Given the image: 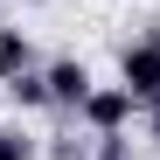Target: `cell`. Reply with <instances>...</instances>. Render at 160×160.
<instances>
[{"label": "cell", "instance_id": "obj_1", "mask_svg": "<svg viewBox=\"0 0 160 160\" xmlns=\"http://www.w3.org/2000/svg\"><path fill=\"white\" fill-rule=\"evenodd\" d=\"M118 84L139 98V104H160V28L132 35V42L118 49Z\"/></svg>", "mask_w": 160, "mask_h": 160}, {"label": "cell", "instance_id": "obj_2", "mask_svg": "<svg viewBox=\"0 0 160 160\" xmlns=\"http://www.w3.org/2000/svg\"><path fill=\"white\" fill-rule=\"evenodd\" d=\"M132 112H139V98H132L125 84H91V98L77 104V125L84 132H125Z\"/></svg>", "mask_w": 160, "mask_h": 160}, {"label": "cell", "instance_id": "obj_3", "mask_svg": "<svg viewBox=\"0 0 160 160\" xmlns=\"http://www.w3.org/2000/svg\"><path fill=\"white\" fill-rule=\"evenodd\" d=\"M42 84H49V98H56V112H77V104L91 98L98 77H91L84 56H49V63H42Z\"/></svg>", "mask_w": 160, "mask_h": 160}, {"label": "cell", "instance_id": "obj_4", "mask_svg": "<svg viewBox=\"0 0 160 160\" xmlns=\"http://www.w3.org/2000/svg\"><path fill=\"white\" fill-rule=\"evenodd\" d=\"M28 70H42L35 35L28 28H0V84H14V77H28Z\"/></svg>", "mask_w": 160, "mask_h": 160}, {"label": "cell", "instance_id": "obj_5", "mask_svg": "<svg viewBox=\"0 0 160 160\" xmlns=\"http://www.w3.org/2000/svg\"><path fill=\"white\" fill-rule=\"evenodd\" d=\"M14 98V112H56V98H49V84H42V70H28V77H14V84H0Z\"/></svg>", "mask_w": 160, "mask_h": 160}, {"label": "cell", "instance_id": "obj_6", "mask_svg": "<svg viewBox=\"0 0 160 160\" xmlns=\"http://www.w3.org/2000/svg\"><path fill=\"white\" fill-rule=\"evenodd\" d=\"M0 160H42L35 132H21V125H0Z\"/></svg>", "mask_w": 160, "mask_h": 160}, {"label": "cell", "instance_id": "obj_7", "mask_svg": "<svg viewBox=\"0 0 160 160\" xmlns=\"http://www.w3.org/2000/svg\"><path fill=\"white\" fill-rule=\"evenodd\" d=\"M91 160H132V132H91Z\"/></svg>", "mask_w": 160, "mask_h": 160}, {"label": "cell", "instance_id": "obj_8", "mask_svg": "<svg viewBox=\"0 0 160 160\" xmlns=\"http://www.w3.org/2000/svg\"><path fill=\"white\" fill-rule=\"evenodd\" d=\"M49 160H91V139H77V132H63V139L49 146Z\"/></svg>", "mask_w": 160, "mask_h": 160}, {"label": "cell", "instance_id": "obj_9", "mask_svg": "<svg viewBox=\"0 0 160 160\" xmlns=\"http://www.w3.org/2000/svg\"><path fill=\"white\" fill-rule=\"evenodd\" d=\"M146 125H153V139H160V104H146Z\"/></svg>", "mask_w": 160, "mask_h": 160}, {"label": "cell", "instance_id": "obj_10", "mask_svg": "<svg viewBox=\"0 0 160 160\" xmlns=\"http://www.w3.org/2000/svg\"><path fill=\"white\" fill-rule=\"evenodd\" d=\"M28 7H42V0H28Z\"/></svg>", "mask_w": 160, "mask_h": 160}]
</instances>
